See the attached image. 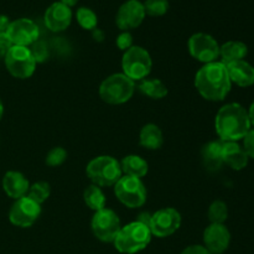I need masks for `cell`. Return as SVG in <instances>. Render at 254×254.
<instances>
[{
	"instance_id": "obj_27",
	"label": "cell",
	"mask_w": 254,
	"mask_h": 254,
	"mask_svg": "<svg viewBox=\"0 0 254 254\" xmlns=\"http://www.w3.org/2000/svg\"><path fill=\"white\" fill-rule=\"evenodd\" d=\"M50 193H51V188H50L49 184L45 183V181H39V183L30 185L29 192L26 196L39 205H42L50 197Z\"/></svg>"
},
{
	"instance_id": "obj_15",
	"label": "cell",
	"mask_w": 254,
	"mask_h": 254,
	"mask_svg": "<svg viewBox=\"0 0 254 254\" xmlns=\"http://www.w3.org/2000/svg\"><path fill=\"white\" fill-rule=\"evenodd\" d=\"M203 247L211 254H222L231 243V232L225 223H211L203 232Z\"/></svg>"
},
{
	"instance_id": "obj_2",
	"label": "cell",
	"mask_w": 254,
	"mask_h": 254,
	"mask_svg": "<svg viewBox=\"0 0 254 254\" xmlns=\"http://www.w3.org/2000/svg\"><path fill=\"white\" fill-rule=\"evenodd\" d=\"M215 127L221 141H238L245 138L252 124L245 107L238 103H228L218 111Z\"/></svg>"
},
{
	"instance_id": "obj_25",
	"label": "cell",
	"mask_w": 254,
	"mask_h": 254,
	"mask_svg": "<svg viewBox=\"0 0 254 254\" xmlns=\"http://www.w3.org/2000/svg\"><path fill=\"white\" fill-rule=\"evenodd\" d=\"M83 200L86 202V205L88 206L91 210H93L94 212L99 210H103L106 208V196H104L103 191L99 186L97 185H91L84 190L83 192Z\"/></svg>"
},
{
	"instance_id": "obj_17",
	"label": "cell",
	"mask_w": 254,
	"mask_h": 254,
	"mask_svg": "<svg viewBox=\"0 0 254 254\" xmlns=\"http://www.w3.org/2000/svg\"><path fill=\"white\" fill-rule=\"evenodd\" d=\"M2 189L9 197L19 200L27 195L30 183L19 171H7L2 178Z\"/></svg>"
},
{
	"instance_id": "obj_3",
	"label": "cell",
	"mask_w": 254,
	"mask_h": 254,
	"mask_svg": "<svg viewBox=\"0 0 254 254\" xmlns=\"http://www.w3.org/2000/svg\"><path fill=\"white\" fill-rule=\"evenodd\" d=\"M150 228L139 221L128 223L121 228L114 240V247L124 254H135L145 250L151 241Z\"/></svg>"
},
{
	"instance_id": "obj_29",
	"label": "cell",
	"mask_w": 254,
	"mask_h": 254,
	"mask_svg": "<svg viewBox=\"0 0 254 254\" xmlns=\"http://www.w3.org/2000/svg\"><path fill=\"white\" fill-rule=\"evenodd\" d=\"M143 5L149 16H163L169 10V0H145Z\"/></svg>"
},
{
	"instance_id": "obj_26",
	"label": "cell",
	"mask_w": 254,
	"mask_h": 254,
	"mask_svg": "<svg viewBox=\"0 0 254 254\" xmlns=\"http://www.w3.org/2000/svg\"><path fill=\"white\" fill-rule=\"evenodd\" d=\"M76 19L79 26L84 30H92L93 31L94 29H97V25H98L97 14L89 7H79L76 12Z\"/></svg>"
},
{
	"instance_id": "obj_11",
	"label": "cell",
	"mask_w": 254,
	"mask_h": 254,
	"mask_svg": "<svg viewBox=\"0 0 254 254\" xmlns=\"http://www.w3.org/2000/svg\"><path fill=\"white\" fill-rule=\"evenodd\" d=\"M41 215V205L27 196L15 200L9 211V220L16 227H31Z\"/></svg>"
},
{
	"instance_id": "obj_24",
	"label": "cell",
	"mask_w": 254,
	"mask_h": 254,
	"mask_svg": "<svg viewBox=\"0 0 254 254\" xmlns=\"http://www.w3.org/2000/svg\"><path fill=\"white\" fill-rule=\"evenodd\" d=\"M139 91L151 99H161L168 94L165 84L158 78H145L140 81L138 86Z\"/></svg>"
},
{
	"instance_id": "obj_37",
	"label": "cell",
	"mask_w": 254,
	"mask_h": 254,
	"mask_svg": "<svg viewBox=\"0 0 254 254\" xmlns=\"http://www.w3.org/2000/svg\"><path fill=\"white\" fill-rule=\"evenodd\" d=\"M150 218H151L150 213L144 212V213H140V215H139L138 220H136V221H139V222L144 223V225H146L149 227V223H150Z\"/></svg>"
},
{
	"instance_id": "obj_14",
	"label": "cell",
	"mask_w": 254,
	"mask_h": 254,
	"mask_svg": "<svg viewBox=\"0 0 254 254\" xmlns=\"http://www.w3.org/2000/svg\"><path fill=\"white\" fill-rule=\"evenodd\" d=\"M146 14L143 2L139 0H127L119 6L116 16L117 26L122 31H129L140 26L145 19Z\"/></svg>"
},
{
	"instance_id": "obj_13",
	"label": "cell",
	"mask_w": 254,
	"mask_h": 254,
	"mask_svg": "<svg viewBox=\"0 0 254 254\" xmlns=\"http://www.w3.org/2000/svg\"><path fill=\"white\" fill-rule=\"evenodd\" d=\"M5 34L9 37L11 45L29 47L39 40L40 30L32 20L21 17L10 22Z\"/></svg>"
},
{
	"instance_id": "obj_33",
	"label": "cell",
	"mask_w": 254,
	"mask_h": 254,
	"mask_svg": "<svg viewBox=\"0 0 254 254\" xmlns=\"http://www.w3.org/2000/svg\"><path fill=\"white\" fill-rule=\"evenodd\" d=\"M116 42L119 49L127 51V50H129L133 46V36H131L129 31H122V34H119L118 37H117Z\"/></svg>"
},
{
	"instance_id": "obj_20",
	"label": "cell",
	"mask_w": 254,
	"mask_h": 254,
	"mask_svg": "<svg viewBox=\"0 0 254 254\" xmlns=\"http://www.w3.org/2000/svg\"><path fill=\"white\" fill-rule=\"evenodd\" d=\"M222 145L223 141L221 140L210 141L201 150L203 165L208 171H217L223 165Z\"/></svg>"
},
{
	"instance_id": "obj_5",
	"label": "cell",
	"mask_w": 254,
	"mask_h": 254,
	"mask_svg": "<svg viewBox=\"0 0 254 254\" xmlns=\"http://www.w3.org/2000/svg\"><path fill=\"white\" fill-rule=\"evenodd\" d=\"M135 82L124 73H114L107 77L99 86V96L108 104H123L133 97Z\"/></svg>"
},
{
	"instance_id": "obj_18",
	"label": "cell",
	"mask_w": 254,
	"mask_h": 254,
	"mask_svg": "<svg viewBox=\"0 0 254 254\" xmlns=\"http://www.w3.org/2000/svg\"><path fill=\"white\" fill-rule=\"evenodd\" d=\"M223 164L233 170H243L248 165V155L238 141H223L222 145Z\"/></svg>"
},
{
	"instance_id": "obj_6",
	"label": "cell",
	"mask_w": 254,
	"mask_h": 254,
	"mask_svg": "<svg viewBox=\"0 0 254 254\" xmlns=\"http://www.w3.org/2000/svg\"><path fill=\"white\" fill-rule=\"evenodd\" d=\"M153 61L150 54L141 46H131L124 51L122 59V68L123 73L131 81H143L151 72Z\"/></svg>"
},
{
	"instance_id": "obj_12",
	"label": "cell",
	"mask_w": 254,
	"mask_h": 254,
	"mask_svg": "<svg viewBox=\"0 0 254 254\" xmlns=\"http://www.w3.org/2000/svg\"><path fill=\"white\" fill-rule=\"evenodd\" d=\"M181 226V215L175 208L166 207L151 215L149 228L153 236L165 238L174 235Z\"/></svg>"
},
{
	"instance_id": "obj_1",
	"label": "cell",
	"mask_w": 254,
	"mask_h": 254,
	"mask_svg": "<svg viewBox=\"0 0 254 254\" xmlns=\"http://www.w3.org/2000/svg\"><path fill=\"white\" fill-rule=\"evenodd\" d=\"M195 87L207 101H223L232 87L226 64L221 61L203 64L195 76Z\"/></svg>"
},
{
	"instance_id": "obj_30",
	"label": "cell",
	"mask_w": 254,
	"mask_h": 254,
	"mask_svg": "<svg viewBox=\"0 0 254 254\" xmlns=\"http://www.w3.org/2000/svg\"><path fill=\"white\" fill-rule=\"evenodd\" d=\"M67 159V151L61 146L51 149L46 156V164L50 166H60Z\"/></svg>"
},
{
	"instance_id": "obj_23",
	"label": "cell",
	"mask_w": 254,
	"mask_h": 254,
	"mask_svg": "<svg viewBox=\"0 0 254 254\" xmlns=\"http://www.w3.org/2000/svg\"><path fill=\"white\" fill-rule=\"evenodd\" d=\"M122 173L126 176H131V178L141 179L148 174L149 165L146 160H144L139 155H127L123 158L121 163Z\"/></svg>"
},
{
	"instance_id": "obj_4",
	"label": "cell",
	"mask_w": 254,
	"mask_h": 254,
	"mask_svg": "<svg viewBox=\"0 0 254 254\" xmlns=\"http://www.w3.org/2000/svg\"><path fill=\"white\" fill-rule=\"evenodd\" d=\"M86 173L89 180L99 188L114 186L123 176L121 163L108 155L97 156L89 161Z\"/></svg>"
},
{
	"instance_id": "obj_35",
	"label": "cell",
	"mask_w": 254,
	"mask_h": 254,
	"mask_svg": "<svg viewBox=\"0 0 254 254\" xmlns=\"http://www.w3.org/2000/svg\"><path fill=\"white\" fill-rule=\"evenodd\" d=\"M181 254H211L203 246H190L185 248Z\"/></svg>"
},
{
	"instance_id": "obj_39",
	"label": "cell",
	"mask_w": 254,
	"mask_h": 254,
	"mask_svg": "<svg viewBox=\"0 0 254 254\" xmlns=\"http://www.w3.org/2000/svg\"><path fill=\"white\" fill-rule=\"evenodd\" d=\"M60 1H61L62 4L67 5L68 7H72V6H74V5H76L79 0H60Z\"/></svg>"
},
{
	"instance_id": "obj_22",
	"label": "cell",
	"mask_w": 254,
	"mask_h": 254,
	"mask_svg": "<svg viewBox=\"0 0 254 254\" xmlns=\"http://www.w3.org/2000/svg\"><path fill=\"white\" fill-rule=\"evenodd\" d=\"M248 55V47L242 41H227L220 46V57L225 64L245 60Z\"/></svg>"
},
{
	"instance_id": "obj_21",
	"label": "cell",
	"mask_w": 254,
	"mask_h": 254,
	"mask_svg": "<svg viewBox=\"0 0 254 254\" xmlns=\"http://www.w3.org/2000/svg\"><path fill=\"white\" fill-rule=\"evenodd\" d=\"M139 141H140V145L148 150H158L163 146L164 143L163 131L156 124H146L141 128Z\"/></svg>"
},
{
	"instance_id": "obj_9",
	"label": "cell",
	"mask_w": 254,
	"mask_h": 254,
	"mask_svg": "<svg viewBox=\"0 0 254 254\" xmlns=\"http://www.w3.org/2000/svg\"><path fill=\"white\" fill-rule=\"evenodd\" d=\"M91 226L93 235L99 241L107 243L114 242L122 228L118 215L109 208H103L94 212Z\"/></svg>"
},
{
	"instance_id": "obj_31",
	"label": "cell",
	"mask_w": 254,
	"mask_h": 254,
	"mask_svg": "<svg viewBox=\"0 0 254 254\" xmlns=\"http://www.w3.org/2000/svg\"><path fill=\"white\" fill-rule=\"evenodd\" d=\"M30 50H31V54L36 64H41V62H45L49 59V49H47V45L44 41L37 40L36 42L31 45Z\"/></svg>"
},
{
	"instance_id": "obj_34",
	"label": "cell",
	"mask_w": 254,
	"mask_h": 254,
	"mask_svg": "<svg viewBox=\"0 0 254 254\" xmlns=\"http://www.w3.org/2000/svg\"><path fill=\"white\" fill-rule=\"evenodd\" d=\"M11 46V42H10L5 32H0V59L5 57V55L7 54V51H9V49Z\"/></svg>"
},
{
	"instance_id": "obj_19",
	"label": "cell",
	"mask_w": 254,
	"mask_h": 254,
	"mask_svg": "<svg viewBox=\"0 0 254 254\" xmlns=\"http://www.w3.org/2000/svg\"><path fill=\"white\" fill-rule=\"evenodd\" d=\"M228 76L232 83L240 87H250L254 84V67L245 60L226 64Z\"/></svg>"
},
{
	"instance_id": "obj_36",
	"label": "cell",
	"mask_w": 254,
	"mask_h": 254,
	"mask_svg": "<svg viewBox=\"0 0 254 254\" xmlns=\"http://www.w3.org/2000/svg\"><path fill=\"white\" fill-rule=\"evenodd\" d=\"M10 19L5 15H0V32H6L7 27L10 25Z\"/></svg>"
},
{
	"instance_id": "obj_7",
	"label": "cell",
	"mask_w": 254,
	"mask_h": 254,
	"mask_svg": "<svg viewBox=\"0 0 254 254\" xmlns=\"http://www.w3.org/2000/svg\"><path fill=\"white\" fill-rule=\"evenodd\" d=\"M4 61L9 73L19 79L30 78L36 68V61L30 47L12 45L5 55Z\"/></svg>"
},
{
	"instance_id": "obj_8",
	"label": "cell",
	"mask_w": 254,
	"mask_h": 254,
	"mask_svg": "<svg viewBox=\"0 0 254 254\" xmlns=\"http://www.w3.org/2000/svg\"><path fill=\"white\" fill-rule=\"evenodd\" d=\"M114 193L124 206L129 208H138L145 203L146 189L141 179L131 176H122L114 185Z\"/></svg>"
},
{
	"instance_id": "obj_10",
	"label": "cell",
	"mask_w": 254,
	"mask_h": 254,
	"mask_svg": "<svg viewBox=\"0 0 254 254\" xmlns=\"http://www.w3.org/2000/svg\"><path fill=\"white\" fill-rule=\"evenodd\" d=\"M189 51L191 56L202 64H211L220 57V45L216 39L205 32L193 34L189 40Z\"/></svg>"
},
{
	"instance_id": "obj_40",
	"label": "cell",
	"mask_w": 254,
	"mask_h": 254,
	"mask_svg": "<svg viewBox=\"0 0 254 254\" xmlns=\"http://www.w3.org/2000/svg\"><path fill=\"white\" fill-rule=\"evenodd\" d=\"M2 114H4V106H2V102L1 99H0V121H1L2 118Z\"/></svg>"
},
{
	"instance_id": "obj_28",
	"label": "cell",
	"mask_w": 254,
	"mask_h": 254,
	"mask_svg": "<svg viewBox=\"0 0 254 254\" xmlns=\"http://www.w3.org/2000/svg\"><path fill=\"white\" fill-rule=\"evenodd\" d=\"M228 218V207L226 202L216 200L208 208V220L211 223H225Z\"/></svg>"
},
{
	"instance_id": "obj_32",
	"label": "cell",
	"mask_w": 254,
	"mask_h": 254,
	"mask_svg": "<svg viewBox=\"0 0 254 254\" xmlns=\"http://www.w3.org/2000/svg\"><path fill=\"white\" fill-rule=\"evenodd\" d=\"M242 140H243L242 148L245 149L248 158L254 159V128L250 129V131L246 134L245 138H243Z\"/></svg>"
},
{
	"instance_id": "obj_38",
	"label": "cell",
	"mask_w": 254,
	"mask_h": 254,
	"mask_svg": "<svg viewBox=\"0 0 254 254\" xmlns=\"http://www.w3.org/2000/svg\"><path fill=\"white\" fill-rule=\"evenodd\" d=\"M248 116H250L251 124L254 127V101L252 102V104H251L250 109H248Z\"/></svg>"
},
{
	"instance_id": "obj_16",
	"label": "cell",
	"mask_w": 254,
	"mask_h": 254,
	"mask_svg": "<svg viewBox=\"0 0 254 254\" xmlns=\"http://www.w3.org/2000/svg\"><path fill=\"white\" fill-rule=\"evenodd\" d=\"M44 21L47 29L52 32L64 31L71 25L72 10L61 1L52 2L46 9Z\"/></svg>"
}]
</instances>
